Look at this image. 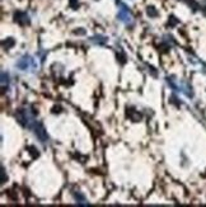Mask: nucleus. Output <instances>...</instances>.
I'll return each instance as SVG.
<instances>
[{
  "label": "nucleus",
  "mask_w": 206,
  "mask_h": 207,
  "mask_svg": "<svg viewBox=\"0 0 206 207\" xmlns=\"http://www.w3.org/2000/svg\"><path fill=\"white\" fill-rule=\"evenodd\" d=\"M32 64V60H29L28 57H23L22 60L19 61V62L17 64V66L19 67V69H22V70H27L29 67V65Z\"/></svg>",
  "instance_id": "1"
},
{
  "label": "nucleus",
  "mask_w": 206,
  "mask_h": 207,
  "mask_svg": "<svg viewBox=\"0 0 206 207\" xmlns=\"http://www.w3.org/2000/svg\"><path fill=\"white\" fill-rule=\"evenodd\" d=\"M15 20L19 22L20 24H27V23H29L28 17H27V15L24 14V13H20V12H18V13L15 14Z\"/></svg>",
  "instance_id": "2"
},
{
  "label": "nucleus",
  "mask_w": 206,
  "mask_h": 207,
  "mask_svg": "<svg viewBox=\"0 0 206 207\" xmlns=\"http://www.w3.org/2000/svg\"><path fill=\"white\" fill-rule=\"evenodd\" d=\"M128 117H130L131 119H133L134 122H139L141 119V116L139 114V112H135L134 109H130L128 111Z\"/></svg>",
  "instance_id": "3"
},
{
  "label": "nucleus",
  "mask_w": 206,
  "mask_h": 207,
  "mask_svg": "<svg viewBox=\"0 0 206 207\" xmlns=\"http://www.w3.org/2000/svg\"><path fill=\"white\" fill-rule=\"evenodd\" d=\"M13 45H14V41L12 38H8L7 41H3V46H4L5 48H10Z\"/></svg>",
  "instance_id": "4"
},
{
  "label": "nucleus",
  "mask_w": 206,
  "mask_h": 207,
  "mask_svg": "<svg viewBox=\"0 0 206 207\" xmlns=\"http://www.w3.org/2000/svg\"><path fill=\"white\" fill-rule=\"evenodd\" d=\"M148 14H149L150 17H155L156 12L154 10V8H148Z\"/></svg>",
  "instance_id": "5"
}]
</instances>
